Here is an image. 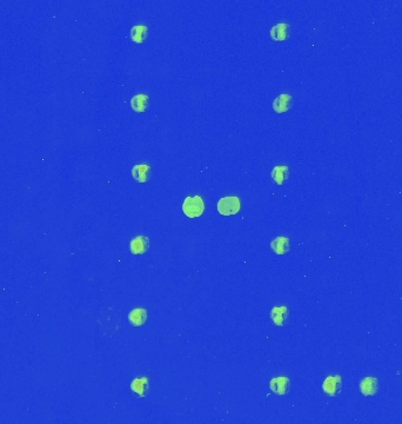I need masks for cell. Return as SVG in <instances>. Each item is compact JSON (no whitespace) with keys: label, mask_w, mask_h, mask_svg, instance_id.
<instances>
[{"label":"cell","mask_w":402,"mask_h":424,"mask_svg":"<svg viewBox=\"0 0 402 424\" xmlns=\"http://www.w3.org/2000/svg\"><path fill=\"white\" fill-rule=\"evenodd\" d=\"M378 387H379L378 378L368 376V377H365L363 380L360 381L359 390L360 393L366 397L374 396V395L378 393Z\"/></svg>","instance_id":"cell-6"},{"label":"cell","mask_w":402,"mask_h":424,"mask_svg":"<svg viewBox=\"0 0 402 424\" xmlns=\"http://www.w3.org/2000/svg\"><path fill=\"white\" fill-rule=\"evenodd\" d=\"M150 97L144 93H139V95L133 96L131 99V107L134 112L138 113H143L147 110V106H149Z\"/></svg>","instance_id":"cell-12"},{"label":"cell","mask_w":402,"mask_h":424,"mask_svg":"<svg viewBox=\"0 0 402 424\" xmlns=\"http://www.w3.org/2000/svg\"><path fill=\"white\" fill-rule=\"evenodd\" d=\"M289 310L287 307H274L271 311V318L273 323L278 326H284L287 322Z\"/></svg>","instance_id":"cell-13"},{"label":"cell","mask_w":402,"mask_h":424,"mask_svg":"<svg viewBox=\"0 0 402 424\" xmlns=\"http://www.w3.org/2000/svg\"><path fill=\"white\" fill-rule=\"evenodd\" d=\"M289 25L285 22H280V24L274 25L271 28V38L274 41H284L288 39L289 37Z\"/></svg>","instance_id":"cell-14"},{"label":"cell","mask_w":402,"mask_h":424,"mask_svg":"<svg viewBox=\"0 0 402 424\" xmlns=\"http://www.w3.org/2000/svg\"><path fill=\"white\" fill-rule=\"evenodd\" d=\"M269 389L278 396H284V395L288 394L289 389H291V381L285 376L274 377L269 382Z\"/></svg>","instance_id":"cell-5"},{"label":"cell","mask_w":402,"mask_h":424,"mask_svg":"<svg viewBox=\"0 0 402 424\" xmlns=\"http://www.w3.org/2000/svg\"><path fill=\"white\" fill-rule=\"evenodd\" d=\"M182 212L186 217L191 218H199L204 214L205 212V202L199 195L195 196H188L185 198L184 203L181 205Z\"/></svg>","instance_id":"cell-1"},{"label":"cell","mask_w":402,"mask_h":424,"mask_svg":"<svg viewBox=\"0 0 402 424\" xmlns=\"http://www.w3.org/2000/svg\"><path fill=\"white\" fill-rule=\"evenodd\" d=\"M149 319V311L144 308H136L128 314V322L133 326H143Z\"/></svg>","instance_id":"cell-9"},{"label":"cell","mask_w":402,"mask_h":424,"mask_svg":"<svg viewBox=\"0 0 402 424\" xmlns=\"http://www.w3.org/2000/svg\"><path fill=\"white\" fill-rule=\"evenodd\" d=\"M241 209V202L237 196H226L217 203V210L221 216H234Z\"/></svg>","instance_id":"cell-2"},{"label":"cell","mask_w":402,"mask_h":424,"mask_svg":"<svg viewBox=\"0 0 402 424\" xmlns=\"http://www.w3.org/2000/svg\"><path fill=\"white\" fill-rule=\"evenodd\" d=\"M131 39L136 44H143L147 39L149 35V27L146 25H136L130 31Z\"/></svg>","instance_id":"cell-15"},{"label":"cell","mask_w":402,"mask_h":424,"mask_svg":"<svg viewBox=\"0 0 402 424\" xmlns=\"http://www.w3.org/2000/svg\"><path fill=\"white\" fill-rule=\"evenodd\" d=\"M131 390L134 394H137L140 398L146 397L149 395L150 390V381L147 377H140V378H134L131 382Z\"/></svg>","instance_id":"cell-8"},{"label":"cell","mask_w":402,"mask_h":424,"mask_svg":"<svg viewBox=\"0 0 402 424\" xmlns=\"http://www.w3.org/2000/svg\"><path fill=\"white\" fill-rule=\"evenodd\" d=\"M271 176L278 185H284L289 177V169L287 165H276L273 168Z\"/></svg>","instance_id":"cell-16"},{"label":"cell","mask_w":402,"mask_h":424,"mask_svg":"<svg viewBox=\"0 0 402 424\" xmlns=\"http://www.w3.org/2000/svg\"><path fill=\"white\" fill-rule=\"evenodd\" d=\"M342 389V377L340 375H329L324 378L322 391L328 397H335Z\"/></svg>","instance_id":"cell-3"},{"label":"cell","mask_w":402,"mask_h":424,"mask_svg":"<svg viewBox=\"0 0 402 424\" xmlns=\"http://www.w3.org/2000/svg\"><path fill=\"white\" fill-rule=\"evenodd\" d=\"M132 177L139 184H145L151 178V166L147 164H138L132 168Z\"/></svg>","instance_id":"cell-7"},{"label":"cell","mask_w":402,"mask_h":424,"mask_svg":"<svg viewBox=\"0 0 402 424\" xmlns=\"http://www.w3.org/2000/svg\"><path fill=\"white\" fill-rule=\"evenodd\" d=\"M150 249V238L145 234L134 237L130 242V251L132 255L141 256L145 255Z\"/></svg>","instance_id":"cell-4"},{"label":"cell","mask_w":402,"mask_h":424,"mask_svg":"<svg viewBox=\"0 0 402 424\" xmlns=\"http://www.w3.org/2000/svg\"><path fill=\"white\" fill-rule=\"evenodd\" d=\"M271 249L276 255H286V253L289 251V249H291V243H289V239L287 237L279 236L271 242Z\"/></svg>","instance_id":"cell-11"},{"label":"cell","mask_w":402,"mask_h":424,"mask_svg":"<svg viewBox=\"0 0 402 424\" xmlns=\"http://www.w3.org/2000/svg\"><path fill=\"white\" fill-rule=\"evenodd\" d=\"M292 99H293L292 96L286 95V93L279 95L273 102V110L276 113H284V112L289 111L292 106Z\"/></svg>","instance_id":"cell-10"}]
</instances>
